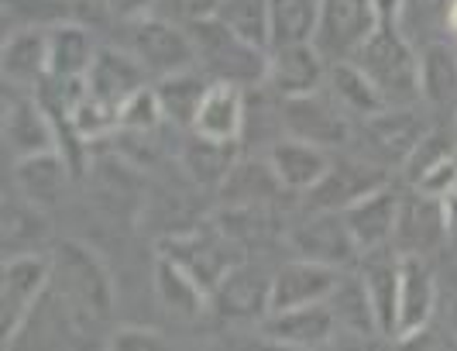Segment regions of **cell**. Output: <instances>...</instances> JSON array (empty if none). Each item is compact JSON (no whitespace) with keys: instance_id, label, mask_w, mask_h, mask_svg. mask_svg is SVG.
Listing matches in <instances>:
<instances>
[{"instance_id":"18","label":"cell","mask_w":457,"mask_h":351,"mask_svg":"<svg viewBox=\"0 0 457 351\" xmlns=\"http://www.w3.org/2000/svg\"><path fill=\"white\" fill-rule=\"evenodd\" d=\"M399 204H403V196L386 183V187L371 189L368 196H361L358 204H351L347 211H341L351 234H354V241H358V248H361V255L392 248Z\"/></svg>"},{"instance_id":"17","label":"cell","mask_w":457,"mask_h":351,"mask_svg":"<svg viewBox=\"0 0 457 351\" xmlns=\"http://www.w3.org/2000/svg\"><path fill=\"white\" fill-rule=\"evenodd\" d=\"M0 70L7 87L38 90L48 79V28L42 24H24L4 35L0 48Z\"/></svg>"},{"instance_id":"2","label":"cell","mask_w":457,"mask_h":351,"mask_svg":"<svg viewBox=\"0 0 457 351\" xmlns=\"http://www.w3.org/2000/svg\"><path fill=\"white\" fill-rule=\"evenodd\" d=\"M375 90L389 107H406L420 100V46L395 21H382L354 55Z\"/></svg>"},{"instance_id":"29","label":"cell","mask_w":457,"mask_h":351,"mask_svg":"<svg viewBox=\"0 0 457 351\" xmlns=\"http://www.w3.org/2000/svg\"><path fill=\"white\" fill-rule=\"evenodd\" d=\"M420 100L434 107L457 104V42L436 38L420 48Z\"/></svg>"},{"instance_id":"24","label":"cell","mask_w":457,"mask_h":351,"mask_svg":"<svg viewBox=\"0 0 457 351\" xmlns=\"http://www.w3.org/2000/svg\"><path fill=\"white\" fill-rule=\"evenodd\" d=\"M145 79H148V72H145V66L137 63L128 48H100L90 72H87V79H83V87L93 96L120 107L131 94H137L141 87H148Z\"/></svg>"},{"instance_id":"12","label":"cell","mask_w":457,"mask_h":351,"mask_svg":"<svg viewBox=\"0 0 457 351\" xmlns=\"http://www.w3.org/2000/svg\"><path fill=\"white\" fill-rule=\"evenodd\" d=\"M447 234H451V224H447V211H444L440 196L423 193V189L403 196L395 234H392V248L399 255L427 258L434 248H440L447 241Z\"/></svg>"},{"instance_id":"1","label":"cell","mask_w":457,"mask_h":351,"mask_svg":"<svg viewBox=\"0 0 457 351\" xmlns=\"http://www.w3.org/2000/svg\"><path fill=\"white\" fill-rule=\"evenodd\" d=\"M48 258H52L48 293L87 330L107 321V313L114 306V280H111L107 265L100 262V255L79 241H62Z\"/></svg>"},{"instance_id":"10","label":"cell","mask_w":457,"mask_h":351,"mask_svg":"<svg viewBox=\"0 0 457 351\" xmlns=\"http://www.w3.org/2000/svg\"><path fill=\"white\" fill-rule=\"evenodd\" d=\"M344 269L323 265L313 258H289L282 269H275L272 276V304L269 313L278 310H296L310 304H330V297L341 289Z\"/></svg>"},{"instance_id":"4","label":"cell","mask_w":457,"mask_h":351,"mask_svg":"<svg viewBox=\"0 0 457 351\" xmlns=\"http://www.w3.org/2000/svg\"><path fill=\"white\" fill-rule=\"evenodd\" d=\"M52 286V258L42 252L4 255L0 269V338L4 348H14L24 328L31 324L38 304Z\"/></svg>"},{"instance_id":"19","label":"cell","mask_w":457,"mask_h":351,"mask_svg":"<svg viewBox=\"0 0 457 351\" xmlns=\"http://www.w3.org/2000/svg\"><path fill=\"white\" fill-rule=\"evenodd\" d=\"M330 163H334V155L323 145L296 138V135L275 141L269 148V165L286 193H310L327 176Z\"/></svg>"},{"instance_id":"27","label":"cell","mask_w":457,"mask_h":351,"mask_svg":"<svg viewBox=\"0 0 457 351\" xmlns=\"http://www.w3.org/2000/svg\"><path fill=\"white\" fill-rule=\"evenodd\" d=\"M155 297L179 321H196L206 310V304L213 300V293L206 289L204 282L169 255L155 258Z\"/></svg>"},{"instance_id":"26","label":"cell","mask_w":457,"mask_h":351,"mask_svg":"<svg viewBox=\"0 0 457 351\" xmlns=\"http://www.w3.org/2000/svg\"><path fill=\"white\" fill-rule=\"evenodd\" d=\"M14 187L21 196H28L31 204H38L42 211L55 207L69 189V165L62 159V148L52 152H38L14 163Z\"/></svg>"},{"instance_id":"16","label":"cell","mask_w":457,"mask_h":351,"mask_svg":"<svg viewBox=\"0 0 457 351\" xmlns=\"http://www.w3.org/2000/svg\"><path fill=\"white\" fill-rule=\"evenodd\" d=\"M245 121H248L245 87L210 83V90L204 94L196 117H193V135L213 141V145H237L245 135Z\"/></svg>"},{"instance_id":"5","label":"cell","mask_w":457,"mask_h":351,"mask_svg":"<svg viewBox=\"0 0 457 351\" xmlns=\"http://www.w3.org/2000/svg\"><path fill=\"white\" fill-rule=\"evenodd\" d=\"M128 52L145 66L148 76H172V72L196 70V46H193V31L189 24L165 18L159 11L128 21Z\"/></svg>"},{"instance_id":"39","label":"cell","mask_w":457,"mask_h":351,"mask_svg":"<svg viewBox=\"0 0 457 351\" xmlns=\"http://www.w3.org/2000/svg\"><path fill=\"white\" fill-rule=\"evenodd\" d=\"M447 38L457 42V0H451V7H447Z\"/></svg>"},{"instance_id":"15","label":"cell","mask_w":457,"mask_h":351,"mask_svg":"<svg viewBox=\"0 0 457 351\" xmlns=\"http://www.w3.org/2000/svg\"><path fill=\"white\" fill-rule=\"evenodd\" d=\"M282 114H286V128L296 138L317 141L323 148L344 145L347 135H351V124H347L351 117L344 114V107L327 90L282 100Z\"/></svg>"},{"instance_id":"22","label":"cell","mask_w":457,"mask_h":351,"mask_svg":"<svg viewBox=\"0 0 457 351\" xmlns=\"http://www.w3.org/2000/svg\"><path fill=\"white\" fill-rule=\"evenodd\" d=\"M378 187H386L382 169L358 163V159H334L327 176L310 189V196H313L317 211H347L351 204H358L361 196H368Z\"/></svg>"},{"instance_id":"36","label":"cell","mask_w":457,"mask_h":351,"mask_svg":"<svg viewBox=\"0 0 457 351\" xmlns=\"http://www.w3.org/2000/svg\"><path fill=\"white\" fill-rule=\"evenodd\" d=\"M107 348H114V351H159V348H169V338H165L162 330L128 324V328H117L114 334H111Z\"/></svg>"},{"instance_id":"40","label":"cell","mask_w":457,"mask_h":351,"mask_svg":"<svg viewBox=\"0 0 457 351\" xmlns=\"http://www.w3.org/2000/svg\"><path fill=\"white\" fill-rule=\"evenodd\" d=\"M451 159H454V165H457V141H454V152H451Z\"/></svg>"},{"instance_id":"3","label":"cell","mask_w":457,"mask_h":351,"mask_svg":"<svg viewBox=\"0 0 457 351\" xmlns=\"http://www.w3.org/2000/svg\"><path fill=\"white\" fill-rule=\"evenodd\" d=\"M193 46H196V66L213 83H234V87H265L269 76V48L254 46L248 38L234 35L228 24L217 18L189 24Z\"/></svg>"},{"instance_id":"23","label":"cell","mask_w":457,"mask_h":351,"mask_svg":"<svg viewBox=\"0 0 457 351\" xmlns=\"http://www.w3.org/2000/svg\"><path fill=\"white\" fill-rule=\"evenodd\" d=\"M213 300L234 321H265L272 304V276L254 269L248 262H237L224 280L217 282Z\"/></svg>"},{"instance_id":"21","label":"cell","mask_w":457,"mask_h":351,"mask_svg":"<svg viewBox=\"0 0 457 351\" xmlns=\"http://www.w3.org/2000/svg\"><path fill=\"white\" fill-rule=\"evenodd\" d=\"M96 38L87 24L52 21L48 24V79L59 83H83L96 59Z\"/></svg>"},{"instance_id":"6","label":"cell","mask_w":457,"mask_h":351,"mask_svg":"<svg viewBox=\"0 0 457 351\" xmlns=\"http://www.w3.org/2000/svg\"><path fill=\"white\" fill-rule=\"evenodd\" d=\"M378 24H382L378 0H320L313 46L320 48L327 63H344L361 52Z\"/></svg>"},{"instance_id":"33","label":"cell","mask_w":457,"mask_h":351,"mask_svg":"<svg viewBox=\"0 0 457 351\" xmlns=\"http://www.w3.org/2000/svg\"><path fill=\"white\" fill-rule=\"evenodd\" d=\"M320 0H272V42L278 46H303L317 38Z\"/></svg>"},{"instance_id":"28","label":"cell","mask_w":457,"mask_h":351,"mask_svg":"<svg viewBox=\"0 0 457 351\" xmlns=\"http://www.w3.org/2000/svg\"><path fill=\"white\" fill-rule=\"evenodd\" d=\"M323 90L341 104L347 117H361V121H365V117L378 114V111H386V107H389V104L382 100V94L375 90V83L361 72V66H358L354 59L330 63Z\"/></svg>"},{"instance_id":"11","label":"cell","mask_w":457,"mask_h":351,"mask_svg":"<svg viewBox=\"0 0 457 351\" xmlns=\"http://www.w3.org/2000/svg\"><path fill=\"white\" fill-rule=\"evenodd\" d=\"M262 334L289 351H320L330 348L341 334V321L330 304H310L296 310H278L262 321Z\"/></svg>"},{"instance_id":"38","label":"cell","mask_w":457,"mask_h":351,"mask_svg":"<svg viewBox=\"0 0 457 351\" xmlns=\"http://www.w3.org/2000/svg\"><path fill=\"white\" fill-rule=\"evenodd\" d=\"M100 4H104L120 24L137 21V18H145V14H152V11L159 7V0H100Z\"/></svg>"},{"instance_id":"20","label":"cell","mask_w":457,"mask_h":351,"mask_svg":"<svg viewBox=\"0 0 457 351\" xmlns=\"http://www.w3.org/2000/svg\"><path fill=\"white\" fill-rule=\"evenodd\" d=\"M406 107H386L378 114L365 117V138L371 155H378L382 163L406 165V159L412 155V148L427 138L423 121Z\"/></svg>"},{"instance_id":"14","label":"cell","mask_w":457,"mask_h":351,"mask_svg":"<svg viewBox=\"0 0 457 351\" xmlns=\"http://www.w3.org/2000/svg\"><path fill=\"white\" fill-rule=\"evenodd\" d=\"M327 70H330V63L323 59V52L313 42L269 48L265 87H272L282 100L317 94V90H323V83H327Z\"/></svg>"},{"instance_id":"25","label":"cell","mask_w":457,"mask_h":351,"mask_svg":"<svg viewBox=\"0 0 457 351\" xmlns=\"http://www.w3.org/2000/svg\"><path fill=\"white\" fill-rule=\"evenodd\" d=\"M361 289L371 306L378 338H392L395 334V289H399V252L395 248H382L361 255Z\"/></svg>"},{"instance_id":"8","label":"cell","mask_w":457,"mask_h":351,"mask_svg":"<svg viewBox=\"0 0 457 351\" xmlns=\"http://www.w3.org/2000/svg\"><path fill=\"white\" fill-rule=\"evenodd\" d=\"M4 148L11 152L14 163L59 148L55 121L48 117L46 104L35 96V90L4 83Z\"/></svg>"},{"instance_id":"13","label":"cell","mask_w":457,"mask_h":351,"mask_svg":"<svg viewBox=\"0 0 457 351\" xmlns=\"http://www.w3.org/2000/svg\"><path fill=\"white\" fill-rule=\"evenodd\" d=\"M293 252L334 269H351L361 262V248L341 211H317L293 231Z\"/></svg>"},{"instance_id":"35","label":"cell","mask_w":457,"mask_h":351,"mask_svg":"<svg viewBox=\"0 0 457 351\" xmlns=\"http://www.w3.org/2000/svg\"><path fill=\"white\" fill-rule=\"evenodd\" d=\"M120 131H135V135H148L155 131L162 121H165V111H162V100L155 94V87H141L137 94H131L124 104H120Z\"/></svg>"},{"instance_id":"34","label":"cell","mask_w":457,"mask_h":351,"mask_svg":"<svg viewBox=\"0 0 457 351\" xmlns=\"http://www.w3.org/2000/svg\"><path fill=\"white\" fill-rule=\"evenodd\" d=\"M217 21L228 24L234 35L248 38L254 46L272 42V0H224Z\"/></svg>"},{"instance_id":"31","label":"cell","mask_w":457,"mask_h":351,"mask_svg":"<svg viewBox=\"0 0 457 351\" xmlns=\"http://www.w3.org/2000/svg\"><path fill=\"white\" fill-rule=\"evenodd\" d=\"M48 238V221L42 217V207L31 204L28 196H11L4 200V255H21V252H38V245Z\"/></svg>"},{"instance_id":"9","label":"cell","mask_w":457,"mask_h":351,"mask_svg":"<svg viewBox=\"0 0 457 351\" xmlns=\"http://www.w3.org/2000/svg\"><path fill=\"white\" fill-rule=\"evenodd\" d=\"M436 276L420 255H399V289H395V334L392 341L410 345L423 338L436 317Z\"/></svg>"},{"instance_id":"7","label":"cell","mask_w":457,"mask_h":351,"mask_svg":"<svg viewBox=\"0 0 457 351\" xmlns=\"http://www.w3.org/2000/svg\"><path fill=\"white\" fill-rule=\"evenodd\" d=\"M162 255L176 258L179 265H186L213 293L217 282L241 262V248H237V238L228 228L204 224V228H193V231L186 234H172L162 245Z\"/></svg>"},{"instance_id":"30","label":"cell","mask_w":457,"mask_h":351,"mask_svg":"<svg viewBox=\"0 0 457 351\" xmlns=\"http://www.w3.org/2000/svg\"><path fill=\"white\" fill-rule=\"evenodd\" d=\"M210 76H206L200 66L196 70H183V72H172V76H162L155 79V94L162 100V111L169 121L183 124V128H193V117H196V107L204 94L210 90Z\"/></svg>"},{"instance_id":"37","label":"cell","mask_w":457,"mask_h":351,"mask_svg":"<svg viewBox=\"0 0 457 351\" xmlns=\"http://www.w3.org/2000/svg\"><path fill=\"white\" fill-rule=\"evenodd\" d=\"M220 4H224V0H159L155 11L165 14V18H176V21H183V24H196V21L217 18Z\"/></svg>"},{"instance_id":"32","label":"cell","mask_w":457,"mask_h":351,"mask_svg":"<svg viewBox=\"0 0 457 351\" xmlns=\"http://www.w3.org/2000/svg\"><path fill=\"white\" fill-rule=\"evenodd\" d=\"M220 193L230 207H254V204H269V196L286 193L278 176L272 172L269 159L265 163H234L220 183Z\"/></svg>"}]
</instances>
